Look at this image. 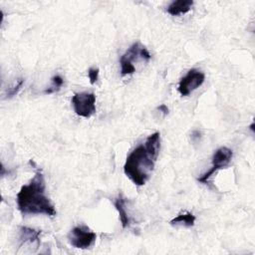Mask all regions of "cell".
Wrapping results in <instances>:
<instances>
[{
  "label": "cell",
  "instance_id": "obj_4",
  "mask_svg": "<svg viewBox=\"0 0 255 255\" xmlns=\"http://www.w3.org/2000/svg\"><path fill=\"white\" fill-rule=\"evenodd\" d=\"M233 156V151L227 146H220L217 148L211 159V167L205 173H203L200 177H198V181L203 184H207L212 175H214L218 170L225 168L230 163Z\"/></svg>",
  "mask_w": 255,
  "mask_h": 255
},
{
  "label": "cell",
  "instance_id": "obj_16",
  "mask_svg": "<svg viewBox=\"0 0 255 255\" xmlns=\"http://www.w3.org/2000/svg\"><path fill=\"white\" fill-rule=\"evenodd\" d=\"M253 127H254V124L252 123V124H251V126H250V129H251V130H253Z\"/></svg>",
  "mask_w": 255,
  "mask_h": 255
},
{
  "label": "cell",
  "instance_id": "obj_5",
  "mask_svg": "<svg viewBox=\"0 0 255 255\" xmlns=\"http://www.w3.org/2000/svg\"><path fill=\"white\" fill-rule=\"evenodd\" d=\"M74 112L83 118H90L96 112V96L94 93H76L71 100Z\"/></svg>",
  "mask_w": 255,
  "mask_h": 255
},
{
  "label": "cell",
  "instance_id": "obj_1",
  "mask_svg": "<svg viewBox=\"0 0 255 255\" xmlns=\"http://www.w3.org/2000/svg\"><path fill=\"white\" fill-rule=\"evenodd\" d=\"M16 201L23 215L44 214L54 217L57 214L54 204L46 194V181L40 170L36 171L32 179L20 188Z\"/></svg>",
  "mask_w": 255,
  "mask_h": 255
},
{
  "label": "cell",
  "instance_id": "obj_10",
  "mask_svg": "<svg viewBox=\"0 0 255 255\" xmlns=\"http://www.w3.org/2000/svg\"><path fill=\"white\" fill-rule=\"evenodd\" d=\"M41 234V230H36L34 228L22 226L19 229V239L22 243L30 242H39V237Z\"/></svg>",
  "mask_w": 255,
  "mask_h": 255
},
{
  "label": "cell",
  "instance_id": "obj_2",
  "mask_svg": "<svg viewBox=\"0 0 255 255\" xmlns=\"http://www.w3.org/2000/svg\"><path fill=\"white\" fill-rule=\"evenodd\" d=\"M156 159L157 157L143 143L139 144L127 156L124 164V172L135 185H144L151 176Z\"/></svg>",
  "mask_w": 255,
  "mask_h": 255
},
{
  "label": "cell",
  "instance_id": "obj_11",
  "mask_svg": "<svg viewBox=\"0 0 255 255\" xmlns=\"http://www.w3.org/2000/svg\"><path fill=\"white\" fill-rule=\"evenodd\" d=\"M195 215H193L191 212H183V213H180L178 214L176 217L172 218L170 221H169V224L170 225H182L184 227H192L194 224H195Z\"/></svg>",
  "mask_w": 255,
  "mask_h": 255
},
{
  "label": "cell",
  "instance_id": "obj_15",
  "mask_svg": "<svg viewBox=\"0 0 255 255\" xmlns=\"http://www.w3.org/2000/svg\"><path fill=\"white\" fill-rule=\"evenodd\" d=\"M157 110H158L159 112H161V113L163 114V116H166V115L168 114V108H167V106H165L164 104L158 106V107H157Z\"/></svg>",
  "mask_w": 255,
  "mask_h": 255
},
{
  "label": "cell",
  "instance_id": "obj_8",
  "mask_svg": "<svg viewBox=\"0 0 255 255\" xmlns=\"http://www.w3.org/2000/svg\"><path fill=\"white\" fill-rule=\"evenodd\" d=\"M114 205L119 213V218H120L122 227L123 228L129 227L131 220H130V216L128 215V212L127 210V207H126V198L124 197V195L122 193H120L118 195V197L115 199Z\"/></svg>",
  "mask_w": 255,
  "mask_h": 255
},
{
  "label": "cell",
  "instance_id": "obj_14",
  "mask_svg": "<svg viewBox=\"0 0 255 255\" xmlns=\"http://www.w3.org/2000/svg\"><path fill=\"white\" fill-rule=\"evenodd\" d=\"M99 74H100V70L98 68H90L88 70V77L92 85H94L98 81Z\"/></svg>",
  "mask_w": 255,
  "mask_h": 255
},
{
  "label": "cell",
  "instance_id": "obj_12",
  "mask_svg": "<svg viewBox=\"0 0 255 255\" xmlns=\"http://www.w3.org/2000/svg\"><path fill=\"white\" fill-rule=\"evenodd\" d=\"M51 82H52V85L47 90L44 91V93L46 95H50V94L58 92L64 85V79L60 75H56V76L52 77Z\"/></svg>",
  "mask_w": 255,
  "mask_h": 255
},
{
  "label": "cell",
  "instance_id": "obj_13",
  "mask_svg": "<svg viewBox=\"0 0 255 255\" xmlns=\"http://www.w3.org/2000/svg\"><path fill=\"white\" fill-rule=\"evenodd\" d=\"M24 82H25L24 79H22V78L18 79V80L16 81V83L14 84V86L8 90V92H7V97H8V98H12V97L16 96V95L18 94V92L22 89V87H23V85H24Z\"/></svg>",
  "mask_w": 255,
  "mask_h": 255
},
{
  "label": "cell",
  "instance_id": "obj_9",
  "mask_svg": "<svg viewBox=\"0 0 255 255\" xmlns=\"http://www.w3.org/2000/svg\"><path fill=\"white\" fill-rule=\"evenodd\" d=\"M193 5V1L191 0H177V1H172L168 6H167V13L170 14L171 16H177L180 14H185L187 13Z\"/></svg>",
  "mask_w": 255,
  "mask_h": 255
},
{
  "label": "cell",
  "instance_id": "obj_6",
  "mask_svg": "<svg viewBox=\"0 0 255 255\" xmlns=\"http://www.w3.org/2000/svg\"><path fill=\"white\" fill-rule=\"evenodd\" d=\"M67 237L69 243L73 247L79 249H88L94 245L97 235L89 227L85 225H79L71 229Z\"/></svg>",
  "mask_w": 255,
  "mask_h": 255
},
{
  "label": "cell",
  "instance_id": "obj_3",
  "mask_svg": "<svg viewBox=\"0 0 255 255\" xmlns=\"http://www.w3.org/2000/svg\"><path fill=\"white\" fill-rule=\"evenodd\" d=\"M151 58L148 50L141 45L139 42L133 43L120 58L121 74L123 76L130 75L135 72L134 62L138 60H143L145 62L149 61Z\"/></svg>",
  "mask_w": 255,
  "mask_h": 255
},
{
  "label": "cell",
  "instance_id": "obj_7",
  "mask_svg": "<svg viewBox=\"0 0 255 255\" xmlns=\"http://www.w3.org/2000/svg\"><path fill=\"white\" fill-rule=\"evenodd\" d=\"M204 81L205 75L203 72L196 69H190L187 74L180 79L177 90L181 96L186 97L198 89Z\"/></svg>",
  "mask_w": 255,
  "mask_h": 255
}]
</instances>
